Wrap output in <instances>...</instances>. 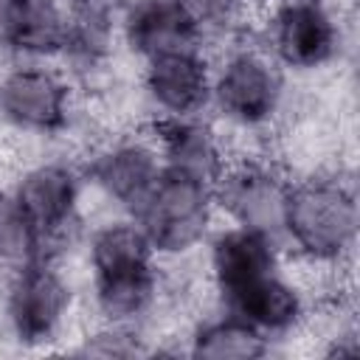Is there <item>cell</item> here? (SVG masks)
<instances>
[{"label": "cell", "instance_id": "12", "mask_svg": "<svg viewBox=\"0 0 360 360\" xmlns=\"http://www.w3.org/2000/svg\"><path fill=\"white\" fill-rule=\"evenodd\" d=\"M0 45L28 59L65 53L68 8L59 0H0Z\"/></svg>", "mask_w": 360, "mask_h": 360}, {"label": "cell", "instance_id": "5", "mask_svg": "<svg viewBox=\"0 0 360 360\" xmlns=\"http://www.w3.org/2000/svg\"><path fill=\"white\" fill-rule=\"evenodd\" d=\"M264 42L276 65L315 70L335 59L340 25L323 0H270Z\"/></svg>", "mask_w": 360, "mask_h": 360}, {"label": "cell", "instance_id": "14", "mask_svg": "<svg viewBox=\"0 0 360 360\" xmlns=\"http://www.w3.org/2000/svg\"><path fill=\"white\" fill-rule=\"evenodd\" d=\"M121 31L129 51L143 59L180 48H197L202 39L200 28L177 0H135L121 20Z\"/></svg>", "mask_w": 360, "mask_h": 360}, {"label": "cell", "instance_id": "3", "mask_svg": "<svg viewBox=\"0 0 360 360\" xmlns=\"http://www.w3.org/2000/svg\"><path fill=\"white\" fill-rule=\"evenodd\" d=\"M284 82L267 51L236 48L211 76V104L236 127H264L281 107Z\"/></svg>", "mask_w": 360, "mask_h": 360}, {"label": "cell", "instance_id": "6", "mask_svg": "<svg viewBox=\"0 0 360 360\" xmlns=\"http://www.w3.org/2000/svg\"><path fill=\"white\" fill-rule=\"evenodd\" d=\"M82 180L84 174L76 166L65 160H45L22 172L11 188L48 259H53V248L76 228Z\"/></svg>", "mask_w": 360, "mask_h": 360}, {"label": "cell", "instance_id": "10", "mask_svg": "<svg viewBox=\"0 0 360 360\" xmlns=\"http://www.w3.org/2000/svg\"><path fill=\"white\" fill-rule=\"evenodd\" d=\"M160 169V155L149 138H124L101 146L90 158L84 180H90L110 202L135 214L155 186Z\"/></svg>", "mask_w": 360, "mask_h": 360}, {"label": "cell", "instance_id": "11", "mask_svg": "<svg viewBox=\"0 0 360 360\" xmlns=\"http://www.w3.org/2000/svg\"><path fill=\"white\" fill-rule=\"evenodd\" d=\"M278 236L259 228L231 222V228L219 231L208 245L211 281L222 301L253 281L278 273Z\"/></svg>", "mask_w": 360, "mask_h": 360}, {"label": "cell", "instance_id": "2", "mask_svg": "<svg viewBox=\"0 0 360 360\" xmlns=\"http://www.w3.org/2000/svg\"><path fill=\"white\" fill-rule=\"evenodd\" d=\"M214 211L211 180L163 166L132 217L158 256H183L208 236Z\"/></svg>", "mask_w": 360, "mask_h": 360}, {"label": "cell", "instance_id": "19", "mask_svg": "<svg viewBox=\"0 0 360 360\" xmlns=\"http://www.w3.org/2000/svg\"><path fill=\"white\" fill-rule=\"evenodd\" d=\"M180 8L194 20L200 34L231 25L242 8V0H177Z\"/></svg>", "mask_w": 360, "mask_h": 360}, {"label": "cell", "instance_id": "16", "mask_svg": "<svg viewBox=\"0 0 360 360\" xmlns=\"http://www.w3.org/2000/svg\"><path fill=\"white\" fill-rule=\"evenodd\" d=\"M93 278V301L110 326H129L149 312L158 298V264L118 273H98Z\"/></svg>", "mask_w": 360, "mask_h": 360}, {"label": "cell", "instance_id": "17", "mask_svg": "<svg viewBox=\"0 0 360 360\" xmlns=\"http://www.w3.org/2000/svg\"><path fill=\"white\" fill-rule=\"evenodd\" d=\"M188 352L194 357L211 360H253L270 352V338H264L259 329H253L233 312H222L217 318L202 321L191 332Z\"/></svg>", "mask_w": 360, "mask_h": 360}, {"label": "cell", "instance_id": "13", "mask_svg": "<svg viewBox=\"0 0 360 360\" xmlns=\"http://www.w3.org/2000/svg\"><path fill=\"white\" fill-rule=\"evenodd\" d=\"M149 141L163 166L191 172L211 183L228 163L219 138L200 115H158Z\"/></svg>", "mask_w": 360, "mask_h": 360}, {"label": "cell", "instance_id": "7", "mask_svg": "<svg viewBox=\"0 0 360 360\" xmlns=\"http://www.w3.org/2000/svg\"><path fill=\"white\" fill-rule=\"evenodd\" d=\"M73 93L53 68L25 62L0 76V115L14 129L56 135L70 124Z\"/></svg>", "mask_w": 360, "mask_h": 360}, {"label": "cell", "instance_id": "9", "mask_svg": "<svg viewBox=\"0 0 360 360\" xmlns=\"http://www.w3.org/2000/svg\"><path fill=\"white\" fill-rule=\"evenodd\" d=\"M143 93L158 115H202L211 104V62L200 48H180L143 59Z\"/></svg>", "mask_w": 360, "mask_h": 360}, {"label": "cell", "instance_id": "15", "mask_svg": "<svg viewBox=\"0 0 360 360\" xmlns=\"http://www.w3.org/2000/svg\"><path fill=\"white\" fill-rule=\"evenodd\" d=\"M222 304L225 312H233L236 318L248 321L264 338L287 335L304 318V295L295 284H290L281 276V270L253 281L250 287L233 292Z\"/></svg>", "mask_w": 360, "mask_h": 360}, {"label": "cell", "instance_id": "1", "mask_svg": "<svg viewBox=\"0 0 360 360\" xmlns=\"http://www.w3.org/2000/svg\"><path fill=\"white\" fill-rule=\"evenodd\" d=\"M357 228V197L349 183L338 177L290 183L278 233L298 256L318 264H335L354 250Z\"/></svg>", "mask_w": 360, "mask_h": 360}, {"label": "cell", "instance_id": "18", "mask_svg": "<svg viewBox=\"0 0 360 360\" xmlns=\"http://www.w3.org/2000/svg\"><path fill=\"white\" fill-rule=\"evenodd\" d=\"M39 256L45 253L22 205L17 202L11 188H0V264H8L14 270L17 264Z\"/></svg>", "mask_w": 360, "mask_h": 360}, {"label": "cell", "instance_id": "8", "mask_svg": "<svg viewBox=\"0 0 360 360\" xmlns=\"http://www.w3.org/2000/svg\"><path fill=\"white\" fill-rule=\"evenodd\" d=\"M287 188L290 180H284L276 166L253 158L228 160L211 183L217 211H222L233 225L259 228L276 236Z\"/></svg>", "mask_w": 360, "mask_h": 360}, {"label": "cell", "instance_id": "4", "mask_svg": "<svg viewBox=\"0 0 360 360\" xmlns=\"http://www.w3.org/2000/svg\"><path fill=\"white\" fill-rule=\"evenodd\" d=\"M70 284L53 259H31L14 267L6 287V321L22 346L51 343L68 318Z\"/></svg>", "mask_w": 360, "mask_h": 360}]
</instances>
